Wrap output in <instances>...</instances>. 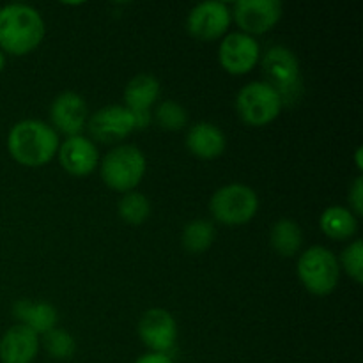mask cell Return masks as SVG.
<instances>
[{"mask_svg":"<svg viewBox=\"0 0 363 363\" xmlns=\"http://www.w3.org/2000/svg\"><path fill=\"white\" fill-rule=\"evenodd\" d=\"M45 20L28 4H7L0 7V48L11 55H25L41 45Z\"/></svg>","mask_w":363,"mask_h":363,"instance_id":"6da1fadb","label":"cell"},{"mask_svg":"<svg viewBox=\"0 0 363 363\" xmlns=\"http://www.w3.org/2000/svg\"><path fill=\"white\" fill-rule=\"evenodd\" d=\"M59 135L39 119H23L11 128L7 151L14 162L25 167H41L52 162L59 151Z\"/></svg>","mask_w":363,"mask_h":363,"instance_id":"7a4b0ae2","label":"cell"},{"mask_svg":"<svg viewBox=\"0 0 363 363\" xmlns=\"http://www.w3.org/2000/svg\"><path fill=\"white\" fill-rule=\"evenodd\" d=\"M147 160L137 145L123 144L110 149L101 160L99 174L110 190L128 194L133 191L144 179Z\"/></svg>","mask_w":363,"mask_h":363,"instance_id":"3957f363","label":"cell"},{"mask_svg":"<svg viewBox=\"0 0 363 363\" xmlns=\"http://www.w3.org/2000/svg\"><path fill=\"white\" fill-rule=\"evenodd\" d=\"M296 272L301 286L315 296L332 294L340 279V264L335 254L319 245L307 248L300 255Z\"/></svg>","mask_w":363,"mask_h":363,"instance_id":"277c9868","label":"cell"},{"mask_svg":"<svg viewBox=\"0 0 363 363\" xmlns=\"http://www.w3.org/2000/svg\"><path fill=\"white\" fill-rule=\"evenodd\" d=\"M209 211L223 225H245L259 211V197L243 183H230L218 188L209 201Z\"/></svg>","mask_w":363,"mask_h":363,"instance_id":"5b68a950","label":"cell"},{"mask_svg":"<svg viewBox=\"0 0 363 363\" xmlns=\"http://www.w3.org/2000/svg\"><path fill=\"white\" fill-rule=\"evenodd\" d=\"M262 71L268 82L279 92L282 105H293L301 94L300 62L286 46H272L262 57Z\"/></svg>","mask_w":363,"mask_h":363,"instance_id":"8992f818","label":"cell"},{"mask_svg":"<svg viewBox=\"0 0 363 363\" xmlns=\"http://www.w3.org/2000/svg\"><path fill=\"white\" fill-rule=\"evenodd\" d=\"M284 105L279 92L266 82H250L236 96V110L245 124L261 128L273 123Z\"/></svg>","mask_w":363,"mask_h":363,"instance_id":"52a82bcc","label":"cell"},{"mask_svg":"<svg viewBox=\"0 0 363 363\" xmlns=\"http://www.w3.org/2000/svg\"><path fill=\"white\" fill-rule=\"evenodd\" d=\"M233 21L229 6L216 0L201 2L188 13L186 28L199 41H216L227 34Z\"/></svg>","mask_w":363,"mask_h":363,"instance_id":"ba28073f","label":"cell"},{"mask_svg":"<svg viewBox=\"0 0 363 363\" xmlns=\"http://www.w3.org/2000/svg\"><path fill=\"white\" fill-rule=\"evenodd\" d=\"M230 13L241 32L254 38L266 34L279 23L284 6L279 0H240L234 4Z\"/></svg>","mask_w":363,"mask_h":363,"instance_id":"9c48e42d","label":"cell"},{"mask_svg":"<svg viewBox=\"0 0 363 363\" xmlns=\"http://www.w3.org/2000/svg\"><path fill=\"white\" fill-rule=\"evenodd\" d=\"M138 337L151 353L169 354L177 342V323L169 311L162 307L149 308L138 321Z\"/></svg>","mask_w":363,"mask_h":363,"instance_id":"30bf717a","label":"cell"},{"mask_svg":"<svg viewBox=\"0 0 363 363\" xmlns=\"http://www.w3.org/2000/svg\"><path fill=\"white\" fill-rule=\"evenodd\" d=\"M94 140L113 144L130 137L135 130V117L124 105H108L92 113L85 126Z\"/></svg>","mask_w":363,"mask_h":363,"instance_id":"8fae6325","label":"cell"},{"mask_svg":"<svg viewBox=\"0 0 363 363\" xmlns=\"http://www.w3.org/2000/svg\"><path fill=\"white\" fill-rule=\"evenodd\" d=\"M261 59V46L257 39L243 32H230L222 39L218 48V60L229 74H247L257 66Z\"/></svg>","mask_w":363,"mask_h":363,"instance_id":"7c38bea8","label":"cell"},{"mask_svg":"<svg viewBox=\"0 0 363 363\" xmlns=\"http://www.w3.org/2000/svg\"><path fill=\"white\" fill-rule=\"evenodd\" d=\"M160 82L152 74L140 73L128 82L124 89V101L126 108L133 113L137 130H144L151 123V106L158 101Z\"/></svg>","mask_w":363,"mask_h":363,"instance_id":"4fadbf2b","label":"cell"},{"mask_svg":"<svg viewBox=\"0 0 363 363\" xmlns=\"http://www.w3.org/2000/svg\"><path fill=\"white\" fill-rule=\"evenodd\" d=\"M50 119H52L53 130L67 137L82 135L89 121L87 103L73 91L60 92L50 105Z\"/></svg>","mask_w":363,"mask_h":363,"instance_id":"5bb4252c","label":"cell"},{"mask_svg":"<svg viewBox=\"0 0 363 363\" xmlns=\"http://www.w3.org/2000/svg\"><path fill=\"white\" fill-rule=\"evenodd\" d=\"M57 156H59L62 169L67 174L77 177H85L94 172L99 162L98 147H96L91 138L84 137V135L67 137L59 145Z\"/></svg>","mask_w":363,"mask_h":363,"instance_id":"9a60e30c","label":"cell"},{"mask_svg":"<svg viewBox=\"0 0 363 363\" xmlns=\"http://www.w3.org/2000/svg\"><path fill=\"white\" fill-rule=\"evenodd\" d=\"M184 144L195 158L211 162V160L220 158L223 155L227 147V138L225 133L216 124L202 121V123L194 124L188 130Z\"/></svg>","mask_w":363,"mask_h":363,"instance_id":"2e32d148","label":"cell"},{"mask_svg":"<svg viewBox=\"0 0 363 363\" xmlns=\"http://www.w3.org/2000/svg\"><path fill=\"white\" fill-rule=\"evenodd\" d=\"M39 351V335L23 325L7 330L0 339V362L32 363Z\"/></svg>","mask_w":363,"mask_h":363,"instance_id":"e0dca14e","label":"cell"},{"mask_svg":"<svg viewBox=\"0 0 363 363\" xmlns=\"http://www.w3.org/2000/svg\"><path fill=\"white\" fill-rule=\"evenodd\" d=\"M13 315L20 321L18 325L27 326L38 335L52 332L53 328H57L59 321L57 308L48 301L18 300L13 307Z\"/></svg>","mask_w":363,"mask_h":363,"instance_id":"ac0fdd59","label":"cell"},{"mask_svg":"<svg viewBox=\"0 0 363 363\" xmlns=\"http://www.w3.org/2000/svg\"><path fill=\"white\" fill-rule=\"evenodd\" d=\"M319 227L328 238L337 241L350 240L358 230L357 216L344 206H330L321 213Z\"/></svg>","mask_w":363,"mask_h":363,"instance_id":"d6986e66","label":"cell"},{"mask_svg":"<svg viewBox=\"0 0 363 363\" xmlns=\"http://www.w3.org/2000/svg\"><path fill=\"white\" fill-rule=\"evenodd\" d=\"M269 241L277 254L282 257H293L303 245V230H301L300 223L294 220L282 218L273 223Z\"/></svg>","mask_w":363,"mask_h":363,"instance_id":"ffe728a7","label":"cell"},{"mask_svg":"<svg viewBox=\"0 0 363 363\" xmlns=\"http://www.w3.org/2000/svg\"><path fill=\"white\" fill-rule=\"evenodd\" d=\"M216 233L211 222L202 218L191 220V222L184 225L183 234H181V243H183L184 250L194 255H199L211 248Z\"/></svg>","mask_w":363,"mask_h":363,"instance_id":"44dd1931","label":"cell"},{"mask_svg":"<svg viewBox=\"0 0 363 363\" xmlns=\"http://www.w3.org/2000/svg\"><path fill=\"white\" fill-rule=\"evenodd\" d=\"M117 211L121 218L130 225H142L151 216V202L140 191H128L119 201Z\"/></svg>","mask_w":363,"mask_h":363,"instance_id":"7402d4cb","label":"cell"},{"mask_svg":"<svg viewBox=\"0 0 363 363\" xmlns=\"http://www.w3.org/2000/svg\"><path fill=\"white\" fill-rule=\"evenodd\" d=\"M155 119L158 126L165 131H179L186 128L188 124V112L183 105L165 99L160 103L155 110Z\"/></svg>","mask_w":363,"mask_h":363,"instance_id":"603a6c76","label":"cell"},{"mask_svg":"<svg viewBox=\"0 0 363 363\" xmlns=\"http://www.w3.org/2000/svg\"><path fill=\"white\" fill-rule=\"evenodd\" d=\"M46 353L55 360H69L77 353V340L69 332L60 328H53L52 332L43 335Z\"/></svg>","mask_w":363,"mask_h":363,"instance_id":"cb8c5ba5","label":"cell"},{"mask_svg":"<svg viewBox=\"0 0 363 363\" xmlns=\"http://www.w3.org/2000/svg\"><path fill=\"white\" fill-rule=\"evenodd\" d=\"M340 262H342L344 272H346L354 282H363V243L360 240L353 241L350 247L344 248Z\"/></svg>","mask_w":363,"mask_h":363,"instance_id":"d4e9b609","label":"cell"},{"mask_svg":"<svg viewBox=\"0 0 363 363\" xmlns=\"http://www.w3.org/2000/svg\"><path fill=\"white\" fill-rule=\"evenodd\" d=\"M350 204H351V213L354 216L363 215V179L362 176H358L354 179L353 186L350 188Z\"/></svg>","mask_w":363,"mask_h":363,"instance_id":"484cf974","label":"cell"},{"mask_svg":"<svg viewBox=\"0 0 363 363\" xmlns=\"http://www.w3.org/2000/svg\"><path fill=\"white\" fill-rule=\"evenodd\" d=\"M135 363H174V362H172V358L169 357V354L151 353V351H149L147 354L140 357Z\"/></svg>","mask_w":363,"mask_h":363,"instance_id":"4316f807","label":"cell"},{"mask_svg":"<svg viewBox=\"0 0 363 363\" xmlns=\"http://www.w3.org/2000/svg\"><path fill=\"white\" fill-rule=\"evenodd\" d=\"M362 155H363V147H358L357 152H354V160H357V167L358 170H362Z\"/></svg>","mask_w":363,"mask_h":363,"instance_id":"83f0119b","label":"cell"},{"mask_svg":"<svg viewBox=\"0 0 363 363\" xmlns=\"http://www.w3.org/2000/svg\"><path fill=\"white\" fill-rule=\"evenodd\" d=\"M4 66H6V55H4V52L0 50V73H2Z\"/></svg>","mask_w":363,"mask_h":363,"instance_id":"f1b7e54d","label":"cell"}]
</instances>
